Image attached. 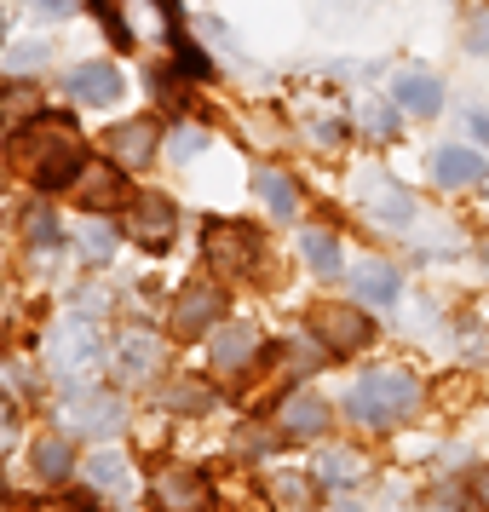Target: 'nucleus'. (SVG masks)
Listing matches in <instances>:
<instances>
[{
    "mask_svg": "<svg viewBox=\"0 0 489 512\" xmlns=\"http://www.w3.org/2000/svg\"><path fill=\"white\" fill-rule=\"evenodd\" d=\"M12 162H18V173L35 179L41 190H58V185H70L75 173H81L87 144H81V133H75V121L35 116L29 127L12 133Z\"/></svg>",
    "mask_w": 489,
    "mask_h": 512,
    "instance_id": "1",
    "label": "nucleus"
},
{
    "mask_svg": "<svg viewBox=\"0 0 489 512\" xmlns=\"http://www.w3.org/2000/svg\"><path fill=\"white\" fill-rule=\"evenodd\" d=\"M415 409H420V380L409 369H369L357 374V386L346 392V415L357 426H397Z\"/></svg>",
    "mask_w": 489,
    "mask_h": 512,
    "instance_id": "2",
    "label": "nucleus"
},
{
    "mask_svg": "<svg viewBox=\"0 0 489 512\" xmlns=\"http://www.w3.org/2000/svg\"><path fill=\"white\" fill-rule=\"evenodd\" d=\"M98 357H104L98 328L81 323V317H64V323L47 334V369L58 374V380H87V374L98 369Z\"/></svg>",
    "mask_w": 489,
    "mask_h": 512,
    "instance_id": "3",
    "label": "nucleus"
},
{
    "mask_svg": "<svg viewBox=\"0 0 489 512\" xmlns=\"http://www.w3.org/2000/svg\"><path fill=\"white\" fill-rule=\"evenodd\" d=\"M311 334L323 340L328 357H340V351H363L374 340V323L357 311V305L346 300H323V305H311Z\"/></svg>",
    "mask_w": 489,
    "mask_h": 512,
    "instance_id": "4",
    "label": "nucleus"
},
{
    "mask_svg": "<svg viewBox=\"0 0 489 512\" xmlns=\"http://www.w3.org/2000/svg\"><path fill=\"white\" fill-rule=\"evenodd\" d=\"M208 259L219 265V277H254L259 271V231L254 225H236V219H213Z\"/></svg>",
    "mask_w": 489,
    "mask_h": 512,
    "instance_id": "5",
    "label": "nucleus"
},
{
    "mask_svg": "<svg viewBox=\"0 0 489 512\" xmlns=\"http://www.w3.org/2000/svg\"><path fill=\"white\" fill-rule=\"evenodd\" d=\"M173 231H179V208L167 196H133V208H127V242L133 248L162 254V248H173Z\"/></svg>",
    "mask_w": 489,
    "mask_h": 512,
    "instance_id": "6",
    "label": "nucleus"
},
{
    "mask_svg": "<svg viewBox=\"0 0 489 512\" xmlns=\"http://www.w3.org/2000/svg\"><path fill=\"white\" fill-rule=\"evenodd\" d=\"M121 420H127V397L121 392H98V386H81V392L64 397V426L70 432H121Z\"/></svg>",
    "mask_w": 489,
    "mask_h": 512,
    "instance_id": "7",
    "label": "nucleus"
},
{
    "mask_svg": "<svg viewBox=\"0 0 489 512\" xmlns=\"http://www.w3.org/2000/svg\"><path fill=\"white\" fill-rule=\"evenodd\" d=\"M150 501L162 512H213V489L202 472H190V466H162L156 478H150Z\"/></svg>",
    "mask_w": 489,
    "mask_h": 512,
    "instance_id": "8",
    "label": "nucleus"
},
{
    "mask_svg": "<svg viewBox=\"0 0 489 512\" xmlns=\"http://www.w3.org/2000/svg\"><path fill=\"white\" fill-rule=\"evenodd\" d=\"M357 202H363V213H369L374 225H386V231H403V225L415 219V196L403 185H392L386 173H363V179H357Z\"/></svg>",
    "mask_w": 489,
    "mask_h": 512,
    "instance_id": "9",
    "label": "nucleus"
},
{
    "mask_svg": "<svg viewBox=\"0 0 489 512\" xmlns=\"http://www.w3.org/2000/svg\"><path fill=\"white\" fill-rule=\"evenodd\" d=\"M219 311H225V294L213 282H185L179 300H173V334L179 340H196V334H208L219 323Z\"/></svg>",
    "mask_w": 489,
    "mask_h": 512,
    "instance_id": "10",
    "label": "nucleus"
},
{
    "mask_svg": "<svg viewBox=\"0 0 489 512\" xmlns=\"http://www.w3.org/2000/svg\"><path fill=\"white\" fill-rule=\"evenodd\" d=\"M75 185H81V202L93 213H110V208H121L127 202V185H121V162L116 156H87L81 162V173H75Z\"/></svg>",
    "mask_w": 489,
    "mask_h": 512,
    "instance_id": "11",
    "label": "nucleus"
},
{
    "mask_svg": "<svg viewBox=\"0 0 489 512\" xmlns=\"http://www.w3.org/2000/svg\"><path fill=\"white\" fill-rule=\"evenodd\" d=\"M277 426L288 438H317V432H328V403L317 392H288L277 409Z\"/></svg>",
    "mask_w": 489,
    "mask_h": 512,
    "instance_id": "12",
    "label": "nucleus"
},
{
    "mask_svg": "<svg viewBox=\"0 0 489 512\" xmlns=\"http://www.w3.org/2000/svg\"><path fill=\"white\" fill-rule=\"evenodd\" d=\"M156 363H162V340H156L150 328H127V334H121V346H116L121 380H150Z\"/></svg>",
    "mask_w": 489,
    "mask_h": 512,
    "instance_id": "13",
    "label": "nucleus"
},
{
    "mask_svg": "<svg viewBox=\"0 0 489 512\" xmlns=\"http://www.w3.org/2000/svg\"><path fill=\"white\" fill-rule=\"evenodd\" d=\"M156 144H162V133H156V121H144V116L110 127V156H116L121 167H144L156 156Z\"/></svg>",
    "mask_w": 489,
    "mask_h": 512,
    "instance_id": "14",
    "label": "nucleus"
},
{
    "mask_svg": "<svg viewBox=\"0 0 489 512\" xmlns=\"http://www.w3.org/2000/svg\"><path fill=\"white\" fill-rule=\"evenodd\" d=\"M351 294L363 305H392L403 294V277H397V265H386V259H363L351 271Z\"/></svg>",
    "mask_w": 489,
    "mask_h": 512,
    "instance_id": "15",
    "label": "nucleus"
},
{
    "mask_svg": "<svg viewBox=\"0 0 489 512\" xmlns=\"http://www.w3.org/2000/svg\"><path fill=\"white\" fill-rule=\"evenodd\" d=\"M392 93H397V104H403L409 116H438L443 110V81L426 75V70H403L392 81Z\"/></svg>",
    "mask_w": 489,
    "mask_h": 512,
    "instance_id": "16",
    "label": "nucleus"
},
{
    "mask_svg": "<svg viewBox=\"0 0 489 512\" xmlns=\"http://www.w3.org/2000/svg\"><path fill=\"white\" fill-rule=\"evenodd\" d=\"M70 98L75 104H116L121 70L116 64H81V70H70Z\"/></svg>",
    "mask_w": 489,
    "mask_h": 512,
    "instance_id": "17",
    "label": "nucleus"
},
{
    "mask_svg": "<svg viewBox=\"0 0 489 512\" xmlns=\"http://www.w3.org/2000/svg\"><path fill=\"white\" fill-rule=\"evenodd\" d=\"M432 179L443 190H461V185H478L484 179V156H472L461 144H443L438 156H432Z\"/></svg>",
    "mask_w": 489,
    "mask_h": 512,
    "instance_id": "18",
    "label": "nucleus"
},
{
    "mask_svg": "<svg viewBox=\"0 0 489 512\" xmlns=\"http://www.w3.org/2000/svg\"><path fill=\"white\" fill-rule=\"evenodd\" d=\"M311 478H317V484L346 489V484H363V478H369V461H363L357 449H317V461H311Z\"/></svg>",
    "mask_w": 489,
    "mask_h": 512,
    "instance_id": "19",
    "label": "nucleus"
},
{
    "mask_svg": "<svg viewBox=\"0 0 489 512\" xmlns=\"http://www.w3.org/2000/svg\"><path fill=\"white\" fill-rule=\"evenodd\" d=\"M81 478H87L98 495H121V489H133V466H127L121 449H98V455H87Z\"/></svg>",
    "mask_w": 489,
    "mask_h": 512,
    "instance_id": "20",
    "label": "nucleus"
},
{
    "mask_svg": "<svg viewBox=\"0 0 489 512\" xmlns=\"http://www.w3.org/2000/svg\"><path fill=\"white\" fill-rule=\"evenodd\" d=\"M254 357H259V328H248V323L219 328V340H213V363H219V369H242V363H254Z\"/></svg>",
    "mask_w": 489,
    "mask_h": 512,
    "instance_id": "21",
    "label": "nucleus"
},
{
    "mask_svg": "<svg viewBox=\"0 0 489 512\" xmlns=\"http://www.w3.org/2000/svg\"><path fill=\"white\" fill-rule=\"evenodd\" d=\"M254 190H259V202L271 208V219H294V208H300V190H294V179H288V173H277V167H259Z\"/></svg>",
    "mask_w": 489,
    "mask_h": 512,
    "instance_id": "22",
    "label": "nucleus"
},
{
    "mask_svg": "<svg viewBox=\"0 0 489 512\" xmlns=\"http://www.w3.org/2000/svg\"><path fill=\"white\" fill-rule=\"evenodd\" d=\"M300 254L317 277H334V271H340V242H334V231H323V225H311V231L300 236Z\"/></svg>",
    "mask_w": 489,
    "mask_h": 512,
    "instance_id": "23",
    "label": "nucleus"
},
{
    "mask_svg": "<svg viewBox=\"0 0 489 512\" xmlns=\"http://www.w3.org/2000/svg\"><path fill=\"white\" fill-rule=\"evenodd\" d=\"M35 116H41V98H35V87H29V81H12V87L0 93V121L18 133V127H29Z\"/></svg>",
    "mask_w": 489,
    "mask_h": 512,
    "instance_id": "24",
    "label": "nucleus"
},
{
    "mask_svg": "<svg viewBox=\"0 0 489 512\" xmlns=\"http://www.w3.org/2000/svg\"><path fill=\"white\" fill-rule=\"evenodd\" d=\"M70 466H75V455H70V443L64 438H41L35 443V472H41V478L58 484V478H70Z\"/></svg>",
    "mask_w": 489,
    "mask_h": 512,
    "instance_id": "25",
    "label": "nucleus"
},
{
    "mask_svg": "<svg viewBox=\"0 0 489 512\" xmlns=\"http://www.w3.org/2000/svg\"><path fill=\"white\" fill-rule=\"evenodd\" d=\"M24 236H29V248H58V213L52 208H29L24 213Z\"/></svg>",
    "mask_w": 489,
    "mask_h": 512,
    "instance_id": "26",
    "label": "nucleus"
},
{
    "mask_svg": "<svg viewBox=\"0 0 489 512\" xmlns=\"http://www.w3.org/2000/svg\"><path fill=\"white\" fill-rule=\"evenodd\" d=\"M81 254L93 259V265H104V259L116 254V236H110V225H87V231H81Z\"/></svg>",
    "mask_w": 489,
    "mask_h": 512,
    "instance_id": "27",
    "label": "nucleus"
},
{
    "mask_svg": "<svg viewBox=\"0 0 489 512\" xmlns=\"http://www.w3.org/2000/svg\"><path fill=\"white\" fill-rule=\"evenodd\" d=\"M167 150H173V162H190V156L202 150V133H196V127H173V133H167Z\"/></svg>",
    "mask_w": 489,
    "mask_h": 512,
    "instance_id": "28",
    "label": "nucleus"
},
{
    "mask_svg": "<svg viewBox=\"0 0 489 512\" xmlns=\"http://www.w3.org/2000/svg\"><path fill=\"white\" fill-rule=\"evenodd\" d=\"M12 64H18V75H35L41 64H47V47H41V41H29V47L12 52Z\"/></svg>",
    "mask_w": 489,
    "mask_h": 512,
    "instance_id": "29",
    "label": "nucleus"
},
{
    "mask_svg": "<svg viewBox=\"0 0 489 512\" xmlns=\"http://www.w3.org/2000/svg\"><path fill=\"white\" fill-rule=\"evenodd\" d=\"M12 438H18V409H12V403L0 397V455L12 449Z\"/></svg>",
    "mask_w": 489,
    "mask_h": 512,
    "instance_id": "30",
    "label": "nucleus"
},
{
    "mask_svg": "<svg viewBox=\"0 0 489 512\" xmlns=\"http://www.w3.org/2000/svg\"><path fill=\"white\" fill-rule=\"evenodd\" d=\"M363 127H369V133H392V116H386V104H363Z\"/></svg>",
    "mask_w": 489,
    "mask_h": 512,
    "instance_id": "31",
    "label": "nucleus"
},
{
    "mask_svg": "<svg viewBox=\"0 0 489 512\" xmlns=\"http://www.w3.org/2000/svg\"><path fill=\"white\" fill-rule=\"evenodd\" d=\"M29 12H41V18H70L75 0H29Z\"/></svg>",
    "mask_w": 489,
    "mask_h": 512,
    "instance_id": "32",
    "label": "nucleus"
},
{
    "mask_svg": "<svg viewBox=\"0 0 489 512\" xmlns=\"http://www.w3.org/2000/svg\"><path fill=\"white\" fill-rule=\"evenodd\" d=\"M466 127H472V139H478V144H489V110H472Z\"/></svg>",
    "mask_w": 489,
    "mask_h": 512,
    "instance_id": "33",
    "label": "nucleus"
},
{
    "mask_svg": "<svg viewBox=\"0 0 489 512\" xmlns=\"http://www.w3.org/2000/svg\"><path fill=\"white\" fill-rule=\"evenodd\" d=\"M35 512H87L81 501H47V507H35Z\"/></svg>",
    "mask_w": 489,
    "mask_h": 512,
    "instance_id": "34",
    "label": "nucleus"
},
{
    "mask_svg": "<svg viewBox=\"0 0 489 512\" xmlns=\"http://www.w3.org/2000/svg\"><path fill=\"white\" fill-rule=\"evenodd\" d=\"M472 489H478V501H484V507H489V466H484V472H478V478H472Z\"/></svg>",
    "mask_w": 489,
    "mask_h": 512,
    "instance_id": "35",
    "label": "nucleus"
},
{
    "mask_svg": "<svg viewBox=\"0 0 489 512\" xmlns=\"http://www.w3.org/2000/svg\"><path fill=\"white\" fill-rule=\"evenodd\" d=\"M334 512H363V507H351V501H340V507H334Z\"/></svg>",
    "mask_w": 489,
    "mask_h": 512,
    "instance_id": "36",
    "label": "nucleus"
},
{
    "mask_svg": "<svg viewBox=\"0 0 489 512\" xmlns=\"http://www.w3.org/2000/svg\"><path fill=\"white\" fill-rule=\"evenodd\" d=\"M0 41H6V18H0Z\"/></svg>",
    "mask_w": 489,
    "mask_h": 512,
    "instance_id": "37",
    "label": "nucleus"
}]
</instances>
